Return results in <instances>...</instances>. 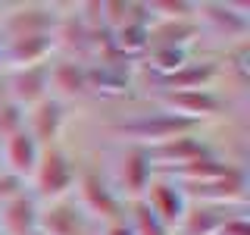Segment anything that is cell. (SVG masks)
<instances>
[{
    "label": "cell",
    "mask_w": 250,
    "mask_h": 235,
    "mask_svg": "<svg viewBox=\"0 0 250 235\" xmlns=\"http://www.w3.org/2000/svg\"><path fill=\"white\" fill-rule=\"evenodd\" d=\"M197 38H200V25L194 19L153 22L150 25V47H175V50H188Z\"/></svg>",
    "instance_id": "obj_21"
},
{
    "label": "cell",
    "mask_w": 250,
    "mask_h": 235,
    "mask_svg": "<svg viewBox=\"0 0 250 235\" xmlns=\"http://www.w3.org/2000/svg\"><path fill=\"white\" fill-rule=\"evenodd\" d=\"M0 172H3V166H0Z\"/></svg>",
    "instance_id": "obj_31"
},
{
    "label": "cell",
    "mask_w": 250,
    "mask_h": 235,
    "mask_svg": "<svg viewBox=\"0 0 250 235\" xmlns=\"http://www.w3.org/2000/svg\"><path fill=\"white\" fill-rule=\"evenodd\" d=\"M222 75V66L213 60H188L175 72L160 78V91H194V88H209Z\"/></svg>",
    "instance_id": "obj_19"
},
{
    "label": "cell",
    "mask_w": 250,
    "mask_h": 235,
    "mask_svg": "<svg viewBox=\"0 0 250 235\" xmlns=\"http://www.w3.org/2000/svg\"><path fill=\"white\" fill-rule=\"evenodd\" d=\"M150 25L153 22H147V19H135V22H128V25H122L119 31H113L116 50H119L125 60L138 57V53H147L150 50Z\"/></svg>",
    "instance_id": "obj_23"
},
{
    "label": "cell",
    "mask_w": 250,
    "mask_h": 235,
    "mask_svg": "<svg viewBox=\"0 0 250 235\" xmlns=\"http://www.w3.org/2000/svg\"><path fill=\"white\" fill-rule=\"evenodd\" d=\"M229 166H231L229 160H222V157H216V154H207V157H200V160H194V163H185V166H178L172 172H156V176H166V179H172V182H178V185H200V182H209V179L222 176Z\"/></svg>",
    "instance_id": "obj_22"
},
{
    "label": "cell",
    "mask_w": 250,
    "mask_h": 235,
    "mask_svg": "<svg viewBox=\"0 0 250 235\" xmlns=\"http://www.w3.org/2000/svg\"><path fill=\"white\" fill-rule=\"evenodd\" d=\"M19 129H25V110H19L10 100H0V141L10 138Z\"/></svg>",
    "instance_id": "obj_26"
},
{
    "label": "cell",
    "mask_w": 250,
    "mask_h": 235,
    "mask_svg": "<svg viewBox=\"0 0 250 235\" xmlns=\"http://www.w3.org/2000/svg\"><path fill=\"white\" fill-rule=\"evenodd\" d=\"M141 201H144L147 207L163 219V226H166L169 232L178 229V223H182V216L188 210V198H185L182 185L172 182V179H166V176H153V182L147 185V191H144Z\"/></svg>",
    "instance_id": "obj_11"
},
{
    "label": "cell",
    "mask_w": 250,
    "mask_h": 235,
    "mask_svg": "<svg viewBox=\"0 0 250 235\" xmlns=\"http://www.w3.org/2000/svg\"><path fill=\"white\" fill-rule=\"evenodd\" d=\"M62 125H66V104H60L57 97H44L41 104L25 110V132L41 147L57 144L62 135Z\"/></svg>",
    "instance_id": "obj_15"
},
{
    "label": "cell",
    "mask_w": 250,
    "mask_h": 235,
    "mask_svg": "<svg viewBox=\"0 0 250 235\" xmlns=\"http://www.w3.org/2000/svg\"><path fill=\"white\" fill-rule=\"evenodd\" d=\"M75 179H78V163L60 144L41 147V160H38V169L28 182L31 185L28 194L38 204H53V201H62V198H72Z\"/></svg>",
    "instance_id": "obj_2"
},
{
    "label": "cell",
    "mask_w": 250,
    "mask_h": 235,
    "mask_svg": "<svg viewBox=\"0 0 250 235\" xmlns=\"http://www.w3.org/2000/svg\"><path fill=\"white\" fill-rule=\"evenodd\" d=\"M0 235H3V232H0Z\"/></svg>",
    "instance_id": "obj_32"
},
{
    "label": "cell",
    "mask_w": 250,
    "mask_h": 235,
    "mask_svg": "<svg viewBox=\"0 0 250 235\" xmlns=\"http://www.w3.org/2000/svg\"><path fill=\"white\" fill-rule=\"evenodd\" d=\"M50 97V63L41 66H25V69H10L6 75V100L19 110H31Z\"/></svg>",
    "instance_id": "obj_9"
},
{
    "label": "cell",
    "mask_w": 250,
    "mask_h": 235,
    "mask_svg": "<svg viewBox=\"0 0 250 235\" xmlns=\"http://www.w3.org/2000/svg\"><path fill=\"white\" fill-rule=\"evenodd\" d=\"M104 235H131V229H128V223H125V216H122V219H116V223H106Z\"/></svg>",
    "instance_id": "obj_30"
},
{
    "label": "cell",
    "mask_w": 250,
    "mask_h": 235,
    "mask_svg": "<svg viewBox=\"0 0 250 235\" xmlns=\"http://www.w3.org/2000/svg\"><path fill=\"white\" fill-rule=\"evenodd\" d=\"M75 204L84 210L88 219H100V223H116V219L125 216V204L122 198L116 194L113 182L106 176H100L97 169L84 166L78 169V179H75Z\"/></svg>",
    "instance_id": "obj_3"
},
{
    "label": "cell",
    "mask_w": 250,
    "mask_h": 235,
    "mask_svg": "<svg viewBox=\"0 0 250 235\" xmlns=\"http://www.w3.org/2000/svg\"><path fill=\"white\" fill-rule=\"evenodd\" d=\"M125 223H128L131 235H172L166 226H163V219L156 216L144 201H131V204H128Z\"/></svg>",
    "instance_id": "obj_24"
},
{
    "label": "cell",
    "mask_w": 250,
    "mask_h": 235,
    "mask_svg": "<svg viewBox=\"0 0 250 235\" xmlns=\"http://www.w3.org/2000/svg\"><path fill=\"white\" fill-rule=\"evenodd\" d=\"M0 232L3 235H38V201L28 191L0 207Z\"/></svg>",
    "instance_id": "obj_20"
},
{
    "label": "cell",
    "mask_w": 250,
    "mask_h": 235,
    "mask_svg": "<svg viewBox=\"0 0 250 235\" xmlns=\"http://www.w3.org/2000/svg\"><path fill=\"white\" fill-rule=\"evenodd\" d=\"M57 53L53 35H28V38H6L0 44V63L10 69H25V66H41L50 63Z\"/></svg>",
    "instance_id": "obj_14"
},
{
    "label": "cell",
    "mask_w": 250,
    "mask_h": 235,
    "mask_svg": "<svg viewBox=\"0 0 250 235\" xmlns=\"http://www.w3.org/2000/svg\"><path fill=\"white\" fill-rule=\"evenodd\" d=\"M229 69L234 75L241 78V82H247V41H241V44H234L231 50H229Z\"/></svg>",
    "instance_id": "obj_28"
},
{
    "label": "cell",
    "mask_w": 250,
    "mask_h": 235,
    "mask_svg": "<svg viewBox=\"0 0 250 235\" xmlns=\"http://www.w3.org/2000/svg\"><path fill=\"white\" fill-rule=\"evenodd\" d=\"M147 60H150V69H156V78H163L175 72L178 66H185L191 57H188V50H175V47H150Z\"/></svg>",
    "instance_id": "obj_25"
},
{
    "label": "cell",
    "mask_w": 250,
    "mask_h": 235,
    "mask_svg": "<svg viewBox=\"0 0 250 235\" xmlns=\"http://www.w3.org/2000/svg\"><path fill=\"white\" fill-rule=\"evenodd\" d=\"M244 207H222V204H188L182 223L175 232L182 235H216L222 229L225 219H231L234 213H241Z\"/></svg>",
    "instance_id": "obj_18"
},
{
    "label": "cell",
    "mask_w": 250,
    "mask_h": 235,
    "mask_svg": "<svg viewBox=\"0 0 250 235\" xmlns=\"http://www.w3.org/2000/svg\"><path fill=\"white\" fill-rule=\"evenodd\" d=\"M194 22L200 25V31L225 38L231 44L247 41V31H250L247 3H213V0H203V3H197Z\"/></svg>",
    "instance_id": "obj_6"
},
{
    "label": "cell",
    "mask_w": 250,
    "mask_h": 235,
    "mask_svg": "<svg viewBox=\"0 0 250 235\" xmlns=\"http://www.w3.org/2000/svg\"><path fill=\"white\" fill-rule=\"evenodd\" d=\"M156 169L150 163V154L147 147H135V144H125V151L119 154L116 160V194L122 198V204H131V201H141L147 191V185L153 182Z\"/></svg>",
    "instance_id": "obj_7"
},
{
    "label": "cell",
    "mask_w": 250,
    "mask_h": 235,
    "mask_svg": "<svg viewBox=\"0 0 250 235\" xmlns=\"http://www.w3.org/2000/svg\"><path fill=\"white\" fill-rule=\"evenodd\" d=\"M160 110L175 113L182 119H191L203 125L207 119H216L229 110V100L213 88H194V91H160Z\"/></svg>",
    "instance_id": "obj_5"
},
{
    "label": "cell",
    "mask_w": 250,
    "mask_h": 235,
    "mask_svg": "<svg viewBox=\"0 0 250 235\" xmlns=\"http://www.w3.org/2000/svg\"><path fill=\"white\" fill-rule=\"evenodd\" d=\"M88 94H91L88 91V63L66 60V57L50 63V97L66 104V100H82Z\"/></svg>",
    "instance_id": "obj_17"
},
{
    "label": "cell",
    "mask_w": 250,
    "mask_h": 235,
    "mask_svg": "<svg viewBox=\"0 0 250 235\" xmlns=\"http://www.w3.org/2000/svg\"><path fill=\"white\" fill-rule=\"evenodd\" d=\"M188 204H222V207H244L247 201V172L244 166L231 163L222 176L200 185H182Z\"/></svg>",
    "instance_id": "obj_4"
},
{
    "label": "cell",
    "mask_w": 250,
    "mask_h": 235,
    "mask_svg": "<svg viewBox=\"0 0 250 235\" xmlns=\"http://www.w3.org/2000/svg\"><path fill=\"white\" fill-rule=\"evenodd\" d=\"M191 132H200V125L191 119H182L175 113H166V110L135 113V116L109 122V135L122 138L125 144H135V147H156L178 135H191Z\"/></svg>",
    "instance_id": "obj_1"
},
{
    "label": "cell",
    "mask_w": 250,
    "mask_h": 235,
    "mask_svg": "<svg viewBox=\"0 0 250 235\" xmlns=\"http://www.w3.org/2000/svg\"><path fill=\"white\" fill-rule=\"evenodd\" d=\"M88 229L91 219L75 204V198L38 204V235H88Z\"/></svg>",
    "instance_id": "obj_10"
},
{
    "label": "cell",
    "mask_w": 250,
    "mask_h": 235,
    "mask_svg": "<svg viewBox=\"0 0 250 235\" xmlns=\"http://www.w3.org/2000/svg\"><path fill=\"white\" fill-rule=\"evenodd\" d=\"M60 22V10L50 3H19V6H6L0 31L6 38H28V35H53Z\"/></svg>",
    "instance_id": "obj_8"
},
{
    "label": "cell",
    "mask_w": 250,
    "mask_h": 235,
    "mask_svg": "<svg viewBox=\"0 0 250 235\" xmlns=\"http://www.w3.org/2000/svg\"><path fill=\"white\" fill-rule=\"evenodd\" d=\"M38 160H41V144L25 129L13 132L10 138L0 141V166L10 176L22 179V182H31V176L38 169Z\"/></svg>",
    "instance_id": "obj_13"
},
{
    "label": "cell",
    "mask_w": 250,
    "mask_h": 235,
    "mask_svg": "<svg viewBox=\"0 0 250 235\" xmlns=\"http://www.w3.org/2000/svg\"><path fill=\"white\" fill-rule=\"evenodd\" d=\"M147 154H150V163L156 172H172V169L185 166V163H194L200 157L213 154V151H209L207 138L200 132H191V135H178V138L166 141V144L147 147Z\"/></svg>",
    "instance_id": "obj_12"
},
{
    "label": "cell",
    "mask_w": 250,
    "mask_h": 235,
    "mask_svg": "<svg viewBox=\"0 0 250 235\" xmlns=\"http://www.w3.org/2000/svg\"><path fill=\"white\" fill-rule=\"evenodd\" d=\"M216 235H250V219H247V213H234L231 219H225L222 229H219Z\"/></svg>",
    "instance_id": "obj_29"
},
{
    "label": "cell",
    "mask_w": 250,
    "mask_h": 235,
    "mask_svg": "<svg viewBox=\"0 0 250 235\" xmlns=\"http://www.w3.org/2000/svg\"><path fill=\"white\" fill-rule=\"evenodd\" d=\"M25 191H28V182L10 176L6 169L0 172V207H3V204H10V201H16L19 194H25Z\"/></svg>",
    "instance_id": "obj_27"
},
{
    "label": "cell",
    "mask_w": 250,
    "mask_h": 235,
    "mask_svg": "<svg viewBox=\"0 0 250 235\" xmlns=\"http://www.w3.org/2000/svg\"><path fill=\"white\" fill-rule=\"evenodd\" d=\"M91 35L94 31L78 19V13H60V22L53 28V47L66 60L88 63L91 60Z\"/></svg>",
    "instance_id": "obj_16"
}]
</instances>
